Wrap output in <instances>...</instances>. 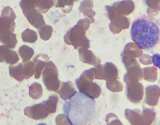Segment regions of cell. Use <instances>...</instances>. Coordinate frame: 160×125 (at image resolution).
<instances>
[{
	"label": "cell",
	"mask_w": 160,
	"mask_h": 125,
	"mask_svg": "<svg viewBox=\"0 0 160 125\" xmlns=\"http://www.w3.org/2000/svg\"><path fill=\"white\" fill-rule=\"evenodd\" d=\"M77 24L81 26L86 31L88 27V21L86 18H82L78 21Z\"/></svg>",
	"instance_id": "obj_32"
},
{
	"label": "cell",
	"mask_w": 160,
	"mask_h": 125,
	"mask_svg": "<svg viewBox=\"0 0 160 125\" xmlns=\"http://www.w3.org/2000/svg\"><path fill=\"white\" fill-rule=\"evenodd\" d=\"M18 52L22 61L29 60L34 54V51L31 48L26 45L20 46Z\"/></svg>",
	"instance_id": "obj_23"
},
{
	"label": "cell",
	"mask_w": 160,
	"mask_h": 125,
	"mask_svg": "<svg viewBox=\"0 0 160 125\" xmlns=\"http://www.w3.org/2000/svg\"><path fill=\"white\" fill-rule=\"evenodd\" d=\"M63 100L67 101L71 99L77 93L75 87L72 82L69 81H62L58 89L55 91Z\"/></svg>",
	"instance_id": "obj_11"
},
{
	"label": "cell",
	"mask_w": 160,
	"mask_h": 125,
	"mask_svg": "<svg viewBox=\"0 0 160 125\" xmlns=\"http://www.w3.org/2000/svg\"><path fill=\"white\" fill-rule=\"evenodd\" d=\"M160 95L159 87L156 85H151L145 88V101L148 106L156 105L158 101Z\"/></svg>",
	"instance_id": "obj_13"
},
{
	"label": "cell",
	"mask_w": 160,
	"mask_h": 125,
	"mask_svg": "<svg viewBox=\"0 0 160 125\" xmlns=\"http://www.w3.org/2000/svg\"><path fill=\"white\" fill-rule=\"evenodd\" d=\"M22 63L24 79H28L34 74L35 64L31 60L22 61Z\"/></svg>",
	"instance_id": "obj_24"
},
{
	"label": "cell",
	"mask_w": 160,
	"mask_h": 125,
	"mask_svg": "<svg viewBox=\"0 0 160 125\" xmlns=\"http://www.w3.org/2000/svg\"><path fill=\"white\" fill-rule=\"evenodd\" d=\"M16 17L10 8H3L0 17V42L11 49L14 48L17 42L16 35L13 34Z\"/></svg>",
	"instance_id": "obj_3"
},
{
	"label": "cell",
	"mask_w": 160,
	"mask_h": 125,
	"mask_svg": "<svg viewBox=\"0 0 160 125\" xmlns=\"http://www.w3.org/2000/svg\"><path fill=\"white\" fill-rule=\"evenodd\" d=\"M98 79L104 80L106 82L116 80L118 77V70L112 63H107L104 65H99L97 67Z\"/></svg>",
	"instance_id": "obj_9"
},
{
	"label": "cell",
	"mask_w": 160,
	"mask_h": 125,
	"mask_svg": "<svg viewBox=\"0 0 160 125\" xmlns=\"http://www.w3.org/2000/svg\"><path fill=\"white\" fill-rule=\"evenodd\" d=\"M43 89L42 85L39 83L34 82L29 87V94L33 99L37 100L42 96Z\"/></svg>",
	"instance_id": "obj_21"
},
{
	"label": "cell",
	"mask_w": 160,
	"mask_h": 125,
	"mask_svg": "<svg viewBox=\"0 0 160 125\" xmlns=\"http://www.w3.org/2000/svg\"><path fill=\"white\" fill-rule=\"evenodd\" d=\"M53 6L56 8H60L66 13H70L74 4L73 0H52Z\"/></svg>",
	"instance_id": "obj_20"
},
{
	"label": "cell",
	"mask_w": 160,
	"mask_h": 125,
	"mask_svg": "<svg viewBox=\"0 0 160 125\" xmlns=\"http://www.w3.org/2000/svg\"><path fill=\"white\" fill-rule=\"evenodd\" d=\"M9 72L11 77L18 81H22L24 79L22 63L10 65L9 67Z\"/></svg>",
	"instance_id": "obj_19"
},
{
	"label": "cell",
	"mask_w": 160,
	"mask_h": 125,
	"mask_svg": "<svg viewBox=\"0 0 160 125\" xmlns=\"http://www.w3.org/2000/svg\"><path fill=\"white\" fill-rule=\"evenodd\" d=\"M49 59L47 55L44 54H38L33 58L32 60L35 64L34 77L36 79L40 78L42 70L45 68L46 63Z\"/></svg>",
	"instance_id": "obj_15"
},
{
	"label": "cell",
	"mask_w": 160,
	"mask_h": 125,
	"mask_svg": "<svg viewBox=\"0 0 160 125\" xmlns=\"http://www.w3.org/2000/svg\"><path fill=\"white\" fill-rule=\"evenodd\" d=\"M58 69L52 61L47 62L42 72V81L47 89L55 92L59 87L60 82L58 78Z\"/></svg>",
	"instance_id": "obj_7"
},
{
	"label": "cell",
	"mask_w": 160,
	"mask_h": 125,
	"mask_svg": "<svg viewBox=\"0 0 160 125\" xmlns=\"http://www.w3.org/2000/svg\"><path fill=\"white\" fill-rule=\"evenodd\" d=\"M92 98L78 91L70 100L64 102L63 111L71 125L86 124L88 121Z\"/></svg>",
	"instance_id": "obj_2"
},
{
	"label": "cell",
	"mask_w": 160,
	"mask_h": 125,
	"mask_svg": "<svg viewBox=\"0 0 160 125\" xmlns=\"http://www.w3.org/2000/svg\"><path fill=\"white\" fill-rule=\"evenodd\" d=\"M127 72L124 77V81L126 83L139 82L143 77L142 71L139 66L129 67L127 69Z\"/></svg>",
	"instance_id": "obj_14"
},
{
	"label": "cell",
	"mask_w": 160,
	"mask_h": 125,
	"mask_svg": "<svg viewBox=\"0 0 160 125\" xmlns=\"http://www.w3.org/2000/svg\"><path fill=\"white\" fill-rule=\"evenodd\" d=\"M38 30L40 38L45 41L48 40L51 38L53 31L52 27L46 24Z\"/></svg>",
	"instance_id": "obj_26"
},
{
	"label": "cell",
	"mask_w": 160,
	"mask_h": 125,
	"mask_svg": "<svg viewBox=\"0 0 160 125\" xmlns=\"http://www.w3.org/2000/svg\"><path fill=\"white\" fill-rule=\"evenodd\" d=\"M56 108L48 99L42 103L28 106L24 110L25 115L35 120H41L47 117L51 113H55Z\"/></svg>",
	"instance_id": "obj_6"
},
{
	"label": "cell",
	"mask_w": 160,
	"mask_h": 125,
	"mask_svg": "<svg viewBox=\"0 0 160 125\" xmlns=\"http://www.w3.org/2000/svg\"><path fill=\"white\" fill-rule=\"evenodd\" d=\"M142 114L145 125H150L155 119L156 113L152 109L145 108Z\"/></svg>",
	"instance_id": "obj_27"
},
{
	"label": "cell",
	"mask_w": 160,
	"mask_h": 125,
	"mask_svg": "<svg viewBox=\"0 0 160 125\" xmlns=\"http://www.w3.org/2000/svg\"><path fill=\"white\" fill-rule=\"evenodd\" d=\"M152 57L153 64L159 68V55L158 54H155L153 55Z\"/></svg>",
	"instance_id": "obj_33"
},
{
	"label": "cell",
	"mask_w": 160,
	"mask_h": 125,
	"mask_svg": "<svg viewBox=\"0 0 160 125\" xmlns=\"http://www.w3.org/2000/svg\"><path fill=\"white\" fill-rule=\"evenodd\" d=\"M92 4L91 0H83L79 6V10L85 16L88 13V9L92 7Z\"/></svg>",
	"instance_id": "obj_30"
},
{
	"label": "cell",
	"mask_w": 160,
	"mask_h": 125,
	"mask_svg": "<svg viewBox=\"0 0 160 125\" xmlns=\"http://www.w3.org/2000/svg\"><path fill=\"white\" fill-rule=\"evenodd\" d=\"M106 122L108 125H122L121 122L115 114L110 113L107 115Z\"/></svg>",
	"instance_id": "obj_29"
},
{
	"label": "cell",
	"mask_w": 160,
	"mask_h": 125,
	"mask_svg": "<svg viewBox=\"0 0 160 125\" xmlns=\"http://www.w3.org/2000/svg\"><path fill=\"white\" fill-rule=\"evenodd\" d=\"M106 86L109 90L113 92L122 91L124 87L123 84L117 80L113 81L106 82Z\"/></svg>",
	"instance_id": "obj_28"
},
{
	"label": "cell",
	"mask_w": 160,
	"mask_h": 125,
	"mask_svg": "<svg viewBox=\"0 0 160 125\" xmlns=\"http://www.w3.org/2000/svg\"><path fill=\"white\" fill-rule=\"evenodd\" d=\"M55 122L57 125L70 124L67 116L65 114H60L56 118Z\"/></svg>",
	"instance_id": "obj_31"
},
{
	"label": "cell",
	"mask_w": 160,
	"mask_h": 125,
	"mask_svg": "<svg viewBox=\"0 0 160 125\" xmlns=\"http://www.w3.org/2000/svg\"><path fill=\"white\" fill-rule=\"evenodd\" d=\"M94 79L93 73L91 68L84 71L75 81L79 91L92 99L98 97L101 92L100 86L92 82Z\"/></svg>",
	"instance_id": "obj_4"
},
{
	"label": "cell",
	"mask_w": 160,
	"mask_h": 125,
	"mask_svg": "<svg viewBox=\"0 0 160 125\" xmlns=\"http://www.w3.org/2000/svg\"><path fill=\"white\" fill-rule=\"evenodd\" d=\"M144 87L139 82L126 83V94L131 102L138 103L142 101L144 94Z\"/></svg>",
	"instance_id": "obj_10"
},
{
	"label": "cell",
	"mask_w": 160,
	"mask_h": 125,
	"mask_svg": "<svg viewBox=\"0 0 160 125\" xmlns=\"http://www.w3.org/2000/svg\"><path fill=\"white\" fill-rule=\"evenodd\" d=\"M85 31L82 27L77 23L68 29L64 36L65 43L72 45L76 49H87L89 43L85 35Z\"/></svg>",
	"instance_id": "obj_5"
},
{
	"label": "cell",
	"mask_w": 160,
	"mask_h": 125,
	"mask_svg": "<svg viewBox=\"0 0 160 125\" xmlns=\"http://www.w3.org/2000/svg\"><path fill=\"white\" fill-rule=\"evenodd\" d=\"M20 6L28 22L35 28L38 29L46 24L42 15L35 9L34 3H28Z\"/></svg>",
	"instance_id": "obj_8"
},
{
	"label": "cell",
	"mask_w": 160,
	"mask_h": 125,
	"mask_svg": "<svg viewBox=\"0 0 160 125\" xmlns=\"http://www.w3.org/2000/svg\"><path fill=\"white\" fill-rule=\"evenodd\" d=\"M144 79L147 81L154 82L157 77V68L154 66L147 67L142 69Z\"/></svg>",
	"instance_id": "obj_22"
},
{
	"label": "cell",
	"mask_w": 160,
	"mask_h": 125,
	"mask_svg": "<svg viewBox=\"0 0 160 125\" xmlns=\"http://www.w3.org/2000/svg\"><path fill=\"white\" fill-rule=\"evenodd\" d=\"M160 33L159 21L146 15L134 20L130 30L132 40L140 48L145 50L151 49L158 44Z\"/></svg>",
	"instance_id": "obj_1"
},
{
	"label": "cell",
	"mask_w": 160,
	"mask_h": 125,
	"mask_svg": "<svg viewBox=\"0 0 160 125\" xmlns=\"http://www.w3.org/2000/svg\"><path fill=\"white\" fill-rule=\"evenodd\" d=\"M125 116L132 125H145L142 112L138 109H126Z\"/></svg>",
	"instance_id": "obj_16"
},
{
	"label": "cell",
	"mask_w": 160,
	"mask_h": 125,
	"mask_svg": "<svg viewBox=\"0 0 160 125\" xmlns=\"http://www.w3.org/2000/svg\"><path fill=\"white\" fill-rule=\"evenodd\" d=\"M78 50L79 60L82 62L95 66L98 65L95 57L90 51L86 49H80Z\"/></svg>",
	"instance_id": "obj_17"
},
{
	"label": "cell",
	"mask_w": 160,
	"mask_h": 125,
	"mask_svg": "<svg viewBox=\"0 0 160 125\" xmlns=\"http://www.w3.org/2000/svg\"><path fill=\"white\" fill-rule=\"evenodd\" d=\"M53 6L52 0H36L34 3L35 10L42 14L47 13Z\"/></svg>",
	"instance_id": "obj_18"
},
{
	"label": "cell",
	"mask_w": 160,
	"mask_h": 125,
	"mask_svg": "<svg viewBox=\"0 0 160 125\" xmlns=\"http://www.w3.org/2000/svg\"><path fill=\"white\" fill-rule=\"evenodd\" d=\"M74 1H78V0H73Z\"/></svg>",
	"instance_id": "obj_34"
},
{
	"label": "cell",
	"mask_w": 160,
	"mask_h": 125,
	"mask_svg": "<svg viewBox=\"0 0 160 125\" xmlns=\"http://www.w3.org/2000/svg\"><path fill=\"white\" fill-rule=\"evenodd\" d=\"M19 60L16 52L6 45H0V62H6L11 65L16 64Z\"/></svg>",
	"instance_id": "obj_12"
},
{
	"label": "cell",
	"mask_w": 160,
	"mask_h": 125,
	"mask_svg": "<svg viewBox=\"0 0 160 125\" xmlns=\"http://www.w3.org/2000/svg\"><path fill=\"white\" fill-rule=\"evenodd\" d=\"M22 38L24 42L33 43L37 40L38 35L35 31L27 29L22 32Z\"/></svg>",
	"instance_id": "obj_25"
}]
</instances>
